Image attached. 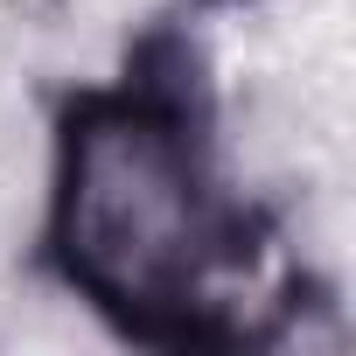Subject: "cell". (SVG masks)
I'll return each mask as SVG.
<instances>
[{
	"label": "cell",
	"instance_id": "cell-1",
	"mask_svg": "<svg viewBox=\"0 0 356 356\" xmlns=\"http://www.w3.org/2000/svg\"><path fill=\"white\" fill-rule=\"evenodd\" d=\"M266 245V217L224 189L196 42L147 35L112 84H77V98H63L42 266L126 342H252L245 286Z\"/></svg>",
	"mask_w": 356,
	"mask_h": 356
}]
</instances>
